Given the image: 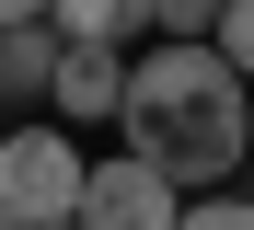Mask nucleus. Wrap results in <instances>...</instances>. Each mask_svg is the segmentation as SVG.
Returning a JSON list of instances; mask_svg holds the SVG:
<instances>
[{
    "label": "nucleus",
    "mask_w": 254,
    "mask_h": 230,
    "mask_svg": "<svg viewBox=\"0 0 254 230\" xmlns=\"http://www.w3.org/2000/svg\"><path fill=\"white\" fill-rule=\"evenodd\" d=\"M127 150L162 161L185 196H220V184L254 161V92L220 58V35H162L139 69H127Z\"/></svg>",
    "instance_id": "1"
},
{
    "label": "nucleus",
    "mask_w": 254,
    "mask_h": 230,
    "mask_svg": "<svg viewBox=\"0 0 254 230\" xmlns=\"http://www.w3.org/2000/svg\"><path fill=\"white\" fill-rule=\"evenodd\" d=\"M81 184H93V161H81V127H12V138H0V207H12L23 230L81 219Z\"/></svg>",
    "instance_id": "2"
},
{
    "label": "nucleus",
    "mask_w": 254,
    "mask_h": 230,
    "mask_svg": "<svg viewBox=\"0 0 254 230\" xmlns=\"http://www.w3.org/2000/svg\"><path fill=\"white\" fill-rule=\"evenodd\" d=\"M81 230H185V184L162 161H93V184H81Z\"/></svg>",
    "instance_id": "3"
},
{
    "label": "nucleus",
    "mask_w": 254,
    "mask_h": 230,
    "mask_svg": "<svg viewBox=\"0 0 254 230\" xmlns=\"http://www.w3.org/2000/svg\"><path fill=\"white\" fill-rule=\"evenodd\" d=\"M127 46H69L58 58V81H47V104L69 115V127H93V115H127Z\"/></svg>",
    "instance_id": "4"
},
{
    "label": "nucleus",
    "mask_w": 254,
    "mask_h": 230,
    "mask_svg": "<svg viewBox=\"0 0 254 230\" xmlns=\"http://www.w3.org/2000/svg\"><path fill=\"white\" fill-rule=\"evenodd\" d=\"M47 23L69 46H127V35H162V0H58Z\"/></svg>",
    "instance_id": "5"
},
{
    "label": "nucleus",
    "mask_w": 254,
    "mask_h": 230,
    "mask_svg": "<svg viewBox=\"0 0 254 230\" xmlns=\"http://www.w3.org/2000/svg\"><path fill=\"white\" fill-rule=\"evenodd\" d=\"M58 58H69V35H58V23H12V35H0V92H47Z\"/></svg>",
    "instance_id": "6"
},
{
    "label": "nucleus",
    "mask_w": 254,
    "mask_h": 230,
    "mask_svg": "<svg viewBox=\"0 0 254 230\" xmlns=\"http://www.w3.org/2000/svg\"><path fill=\"white\" fill-rule=\"evenodd\" d=\"M185 230H254V196H231V184H220V196L185 207Z\"/></svg>",
    "instance_id": "7"
},
{
    "label": "nucleus",
    "mask_w": 254,
    "mask_h": 230,
    "mask_svg": "<svg viewBox=\"0 0 254 230\" xmlns=\"http://www.w3.org/2000/svg\"><path fill=\"white\" fill-rule=\"evenodd\" d=\"M220 58L254 69V0H220Z\"/></svg>",
    "instance_id": "8"
},
{
    "label": "nucleus",
    "mask_w": 254,
    "mask_h": 230,
    "mask_svg": "<svg viewBox=\"0 0 254 230\" xmlns=\"http://www.w3.org/2000/svg\"><path fill=\"white\" fill-rule=\"evenodd\" d=\"M162 35H220V0H162Z\"/></svg>",
    "instance_id": "9"
},
{
    "label": "nucleus",
    "mask_w": 254,
    "mask_h": 230,
    "mask_svg": "<svg viewBox=\"0 0 254 230\" xmlns=\"http://www.w3.org/2000/svg\"><path fill=\"white\" fill-rule=\"evenodd\" d=\"M58 12V0H0V35H12V23H47Z\"/></svg>",
    "instance_id": "10"
},
{
    "label": "nucleus",
    "mask_w": 254,
    "mask_h": 230,
    "mask_svg": "<svg viewBox=\"0 0 254 230\" xmlns=\"http://www.w3.org/2000/svg\"><path fill=\"white\" fill-rule=\"evenodd\" d=\"M0 230H23V219H12V207H0Z\"/></svg>",
    "instance_id": "11"
},
{
    "label": "nucleus",
    "mask_w": 254,
    "mask_h": 230,
    "mask_svg": "<svg viewBox=\"0 0 254 230\" xmlns=\"http://www.w3.org/2000/svg\"><path fill=\"white\" fill-rule=\"evenodd\" d=\"M47 230H81V219H47Z\"/></svg>",
    "instance_id": "12"
}]
</instances>
